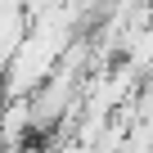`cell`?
<instances>
[{"instance_id":"6da1fadb","label":"cell","mask_w":153,"mask_h":153,"mask_svg":"<svg viewBox=\"0 0 153 153\" xmlns=\"http://www.w3.org/2000/svg\"><path fill=\"white\" fill-rule=\"evenodd\" d=\"M36 131V104L32 99H5L0 104V149H23Z\"/></svg>"},{"instance_id":"7a4b0ae2","label":"cell","mask_w":153,"mask_h":153,"mask_svg":"<svg viewBox=\"0 0 153 153\" xmlns=\"http://www.w3.org/2000/svg\"><path fill=\"white\" fill-rule=\"evenodd\" d=\"M27 27H32L27 9H0V72L9 68V59H14L18 45L27 41Z\"/></svg>"}]
</instances>
